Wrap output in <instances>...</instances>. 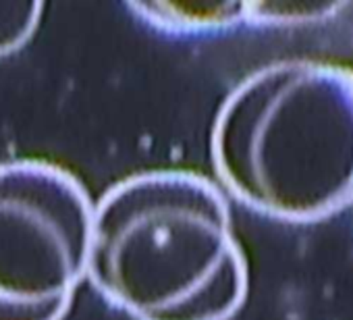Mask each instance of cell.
<instances>
[{"instance_id": "obj_4", "label": "cell", "mask_w": 353, "mask_h": 320, "mask_svg": "<svg viewBox=\"0 0 353 320\" xmlns=\"http://www.w3.org/2000/svg\"><path fill=\"white\" fill-rule=\"evenodd\" d=\"M141 21L172 34H204L248 23V3L181 0V3H127Z\"/></svg>"}, {"instance_id": "obj_6", "label": "cell", "mask_w": 353, "mask_h": 320, "mask_svg": "<svg viewBox=\"0 0 353 320\" xmlns=\"http://www.w3.org/2000/svg\"><path fill=\"white\" fill-rule=\"evenodd\" d=\"M42 3H0V57H7L26 46L42 21Z\"/></svg>"}, {"instance_id": "obj_3", "label": "cell", "mask_w": 353, "mask_h": 320, "mask_svg": "<svg viewBox=\"0 0 353 320\" xmlns=\"http://www.w3.org/2000/svg\"><path fill=\"white\" fill-rule=\"evenodd\" d=\"M94 202L44 158L0 163V320H63L88 277Z\"/></svg>"}, {"instance_id": "obj_1", "label": "cell", "mask_w": 353, "mask_h": 320, "mask_svg": "<svg viewBox=\"0 0 353 320\" xmlns=\"http://www.w3.org/2000/svg\"><path fill=\"white\" fill-rule=\"evenodd\" d=\"M88 279L133 320H231L250 289L225 194L183 169L141 171L102 194Z\"/></svg>"}, {"instance_id": "obj_2", "label": "cell", "mask_w": 353, "mask_h": 320, "mask_svg": "<svg viewBox=\"0 0 353 320\" xmlns=\"http://www.w3.org/2000/svg\"><path fill=\"white\" fill-rule=\"evenodd\" d=\"M210 156L266 217L310 223L353 204V69L299 57L252 71L216 110Z\"/></svg>"}, {"instance_id": "obj_5", "label": "cell", "mask_w": 353, "mask_h": 320, "mask_svg": "<svg viewBox=\"0 0 353 320\" xmlns=\"http://www.w3.org/2000/svg\"><path fill=\"white\" fill-rule=\"evenodd\" d=\"M341 9H345V3L334 0H260V3H248V23H314L334 17Z\"/></svg>"}]
</instances>
